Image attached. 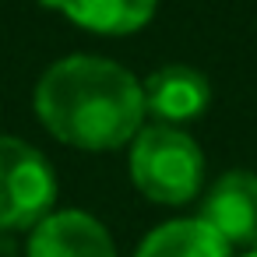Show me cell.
<instances>
[{"label": "cell", "mask_w": 257, "mask_h": 257, "mask_svg": "<svg viewBox=\"0 0 257 257\" xmlns=\"http://www.w3.org/2000/svg\"><path fill=\"white\" fill-rule=\"evenodd\" d=\"M36 113L64 145L109 152L134 141L148 109L127 67L102 57H67L39 78Z\"/></svg>", "instance_id": "obj_1"}, {"label": "cell", "mask_w": 257, "mask_h": 257, "mask_svg": "<svg viewBox=\"0 0 257 257\" xmlns=\"http://www.w3.org/2000/svg\"><path fill=\"white\" fill-rule=\"evenodd\" d=\"M204 155L197 141L169 123L141 127L131 141V180L159 204H183L197 194Z\"/></svg>", "instance_id": "obj_2"}, {"label": "cell", "mask_w": 257, "mask_h": 257, "mask_svg": "<svg viewBox=\"0 0 257 257\" xmlns=\"http://www.w3.org/2000/svg\"><path fill=\"white\" fill-rule=\"evenodd\" d=\"M57 201V176L43 152L0 134V229L39 225Z\"/></svg>", "instance_id": "obj_3"}, {"label": "cell", "mask_w": 257, "mask_h": 257, "mask_svg": "<svg viewBox=\"0 0 257 257\" xmlns=\"http://www.w3.org/2000/svg\"><path fill=\"white\" fill-rule=\"evenodd\" d=\"M201 218L229 243L257 250V176L253 173H225L204 197Z\"/></svg>", "instance_id": "obj_4"}, {"label": "cell", "mask_w": 257, "mask_h": 257, "mask_svg": "<svg viewBox=\"0 0 257 257\" xmlns=\"http://www.w3.org/2000/svg\"><path fill=\"white\" fill-rule=\"evenodd\" d=\"M29 257H116L106 225L85 211H50L32 239Z\"/></svg>", "instance_id": "obj_5"}, {"label": "cell", "mask_w": 257, "mask_h": 257, "mask_svg": "<svg viewBox=\"0 0 257 257\" xmlns=\"http://www.w3.org/2000/svg\"><path fill=\"white\" fill-rule=\"evenodd\" d=\"M145 109L155 113L159 120L166 123H183V120H194L208 109L211 102V88H208V78L194 67H183V64H169V67H159L148 81H145Z\"/></svg>", "instance_id": "obj_6"}, {"label": "cell", "mask_w": 257, "mask_h": 257, "mask_svg": "<svg viewBox=\"0 0 257 257\" xmlns=\"http://www.w3.org/2000/svg\"><path fill=\"white\" fill-rule=\"evenodd\" d=\"M46 4L64 11L74 25L99 36L138 32L155 15V0H46Z\"/></svg>", "instance_id": "obj_7"}, {"label": "cell", "mask_w": 257, "mask_h": 257, "mask_svg": "<svg viewBox=\"0 0 257 257\" xmlns=\"http://www.w3.org/2000/svg\"><path fill=\"white\" fill-rule=\"evenodd\" d=\"M134 257H229V243L204 218H176L152 229Z\"/></svg>", "instance_id": "obj_8"}, {"label": "cell", "mask_w": 257, "mask_h": 257, "mask_svg": "<svg viewBox=\"0 0 257 257\" xmlns=\"http://www.w3.org/2000/svg\"><path fill=\"white\" fill-rule=\"evenodd\" d=\"M0 257H18V243L8 229H0Z\"/></svg>", "instance_id": "obj_9"}, {"label": "cell", "mask_w": 257, "mask_h": 257, "mask_svg": "<svg viewBox=\"0 0 257 257\" xmlns=\"http://www.w3.org/2000/svg\"><path fill=\"white\" fill-rule=\"evenodd\" d=\"M246 257H257V250H250V253H246Z\"/></svg>", "instance_id": "obj_10"}]
</instances>
